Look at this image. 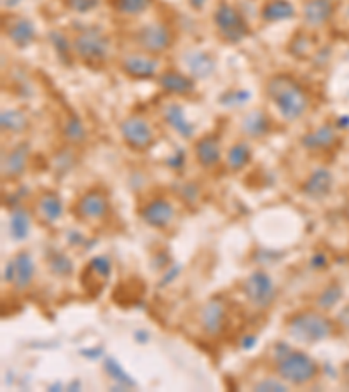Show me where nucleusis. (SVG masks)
Masks as SVG:
<instances>
[{
	"instance_id": "5701e85b",
	"label": "nucleus",
	"mask_w": 349,
	"mask_h": 392,
	"mask_svg": "<svg viewBox=\"0 0 349 392\" xmlns=\"http://www.w3.org/2000/svg\"><path fill=\"white\" fill-rule=\"evenodd\" d=\"M262 20L269 21V23H276V21L290 20L295 16V7L290 0H267L264 4Z\"/></svg>"
},
{
	"instance_id": "1a4fd4ad",
	"label": "nucleus",
	"mask_w": 349,
	"mask_h": 392,
	"mask_svg": "<svg viewBox=\"0 0 349 392\" xmlns=\"http://www.w3.org/2000/svg\"><path fill=\"white\" fill-rule=\"evenodd\" d=\"M137 42L149 55H161L172 46V31L163 23H149L138 30Z\"/></svg>"
},
{
	"instance_id": "f257e3e1",
	"label": "nucleus",
	"mask_w": 349,
	"mask_h": 392,
	"mask_svg": "<svg viewBox=\"0 0 349 392\" xmlns=\"http://www.w3.org/2000/svg\"><path fill=\"white\" fill-rule=\"evenodd\" d=\"M266 94L288 122L301 119L309 106V98L304 89L288 76H274L271 78L266 85Z\"/></svg>"
},
{
	"instance_id": "a211bd4d",
	"label": "nucleus",
	"mask_w": 349,
	"mask_h": 392,
	"mask_svg": "<svg viewBox=\"0 0 349 392\" xmlns=\"http://www.w3.org/2000/svg\"><path fill=\"white\" fill-rule=\"evenodd\" d=\"M332 13V0H308L304 4V9H302V18H304L306 24L316 28L327 23Z\"/></svg>"
},
{
	"instance_id": "f704fd0d",
	"label": "nucleus",
	"mask_w": 349,
	"mask_h": 392,
	"mask_svg": "<svg viewBox=\"0 0 349 392\" xmlns=\"http://www.w3.org/2000/svg\"><path fill=\"white\" fill-rule=\"evenodd\" d=\"M51 269L60 276H69L72 272V262L65 255H55L51 260Z\"/></svg>"
},
{
	"instance_id": "ddd939ff",
	"label": "nucleus",
	"mask_w": 349,
	"mask_h": 392,
	"mask_svg": "<svg viewBox=\"0 0 349 392\" xmlns=\"http://www.w3.org/2000/svg\"><path fill=\"white\" fill-rule=\"evenodd\" d=\"M121 66L126 76L144 80V78H152L158 74L159 62L154 56L149 55H128L123 58Z\"/></svg>"
},
{
	"instance_id": "f3484780",
	"label": "nucleus",
	"mask_w": 349,
	"mask_h": 392,
	"mask_svg": "<svg viewBox=\"0 0 349 392\" xmlns=\"http://www.w3.org/2000/svg\"><path fill=\"white\" fill-rule=\"evenodd\" d=\"M30 157V148L27 144L18 145L13 150L2 155V176L4 178H18L25 173Z\"/></svg>"
},
{
	"instance_id": "c9c22d12",
	"label": "nucleus",
	"mask_w": 349,
	"mask_h": 392,
	"mask_svg": "<svg viewBox=\"0 0 349 392\" xmlns=\"http://www.w3.org/2000/svg\"><path fill=\"white\" fill-rule=\"evenodd\" d=\"M65 2L74 13H89L98 6L100 0H65Z\"/></svg>"
},
{
	"instance_id": "cd10ccee",
	"label": "nucleus",
	"mask_w": 349,
	"mask_h": 392,
	"mask_svg": "<svg viewBox=\"0 0 349 392\" xmlns=\"http://www.w3.org/2000/svg\"><path fill=\"white\" fill-rule=\"evenodd\" d=\"M252 159V150L248 147V144L245 141H240V144L233 145L227 152V166L231 167L233 171H240L250 162Z\"/></svg>"
},
{
	"instance_id": "f03ea898",
	"label": "nucleus",
	"mask_w": 349,
	"mask_h": 392,
	"mask_svg": "<svg viewBox=\"0 0 349 392\" xmlns=\"http://www.w3.org/2000/svg\"><path fill=\"white\" fill-rule=\"evenodd\" d=\"M274 349L276 358V373L281 380L290 386H308L318 377V363L302 351H294L290 345L278 344Z\"/></svg>"
},
{
	"instance_id": "dca6fc26",
	"label": "nucleus",
	"mask_w": 349,
	"mask_h": 392,
	"mask_svg": "<svg viewBox=\"0 0 349 392\" xmlns=\"http://www.w3.org/2000/svg\"><path fill=\"white\" fill-rule=\"evenodd\" d=\"M332 185H334L332 173H330L329 169H323V167H320V169L313 171V173L309 174V178L304 181V185H302L301 188H302V192H304L306 197L323 199L330 194V190H332Z\"/></svg>"
},
{
	"instance_id": "aec40b11",
	"label": "nucleus",
	"mask_w": 349,
	"mask_h": 392,
	"mask_svg": "<svg viewBox=\"0 0 349 392\" xmlns=\"http://www.w3.org/2000/svg\"><path fill=\"white\" fill-rule=\"evenodd\" d=\"M185 65L194 78H208L215 72V59L203 51H191L185 55Z\"/></svg>"
},
{
	"instance_id": "2f4dec72",
	"label": "nucleus",
	"mask_w": 349,
	"mask_h": 392,
	"mask_svg": "<svg viewBox=\"0 0 349 392\" xmlns=\"http://www.w3.org/2000/svg\"><path fill=\"white\" fill-rule=\"evenodd\" d=\"M341 295H343V290H341L337 284H332V286L327 288L322 295L318 297V307L322 311H327V309H332L334 305L339 302Z\"/></svg>"
},
{
	"instance_id": "c756f323",
	"label": "nucleus",
	"mask_w": 349,
	"mask_h": 392,
	"mask_svg": "<svg viewBox=\"0 0 349 392\" xmlns=\"http://www.w3.org/2000/svg\"><path fill=\"white\" fill-rule=\"evenodd\" d=\"M63 134L69 141L72 144H81L86 138V130H84L83 122L79 120L77 115H69L67 117L65 124H63Z\"/></svg>"
},
{
	"instance_id": "0eeeda50",
	"label": "nucleus",
	"mask_w": 349,
	"mask_h": 392,
	"mask_svg": "<svg viewBox=\"0 0 349 392\" xmlns=\"http://www.w3.org/2000/svg\"><path fill=\"white\" fill-rule=\"evenodd\" d=\"M121 134L126 145L133 150H149L154 144V131L151 124L138 115H130L119 124Z\"/></svg>"
},
{
	"instance_id": "a19ab883",
	"label": "nucleus",
	"mask_w": 349,
	"mask_h": 392,
	"mask_svg": "<svg viewBox=\"0 0 349 392\" xmlns=\"http://www.w3.org/2000/svg\"><path fill=\"white\" fill-rule=\"evenodd\" d=\"M206 0H191V6L194 7V9H201L203 6H205Z\"/></svg>"
},
{
	"instance_id": "e433bc0d",
	"label": "nucleus",
	"mask_w": 349,
	"mask_h": 392,
	"mask_svg": "<svg viewBox=\"0 0 349 392\" xmlns=\"http://www.w3.org/2000/svg\"><path fill=\"white\" fill-rule=\"evenodd\" d=\"M337 321H339V324L344 328V330L349 331V305L339 312V316H337Z\"/></svg>"
},
{
	"instance_id": "7ed1b4c3",
	"label": "nucleus",
	"mask_w": 349,
	"mask_h": 392,
	"mask_svg": "<svg viewBox=\"0 0 349 392\" xmlns=\"http://www.w3.org/2000/svg\"><path fill=\"white\" fill-rule=\"evenodd\" d=\"M285 330L288 337L299 344H318L332 337L336 326L325 314L304 309L287 317Z\"/></svg>"
},
{
	"instance_id": "4468645a",
	"label": "nucleus",
	"mask_w": 349,
	"mask_h": 392,
	"mask_svg": "<svg viewBox=\"0 0 349 392\" xmlns=\"http://www.w3.org/2000/svg\"><path fill=\"white\" fill-rule=\"evenodd\" d=\"M174 216V209L172 202L166 199H154L149 202L144 209H142V220L147 223L149 227L154 229H165L172 223Z\"/></svg>"
},
{
	"instance_id": "423d86ee",
	"label": "nucleus",
	"mask_w": 349,
	"mask_h": 392,
	"mask_svg": "<svg viewBox=\"0 0 349 392\" xmlns=\"http://www.w3.org/2000/svg\"><path fill=\"white\" fill-rule=\"evenodd\" d=\"M213 21L220 37L231 44H238L248 35V24L240 13L227 2H220L213 14Z\"/></svg>"
},
{
	"instance_id": "b1692460",
	"label": "nucleus",
	"mask_w": 349,
	"mask_h": 392,
	"mask_svg": "<svg viewBox=\"0 0 349 392\" xmlns=\"http://www.w3.org/2000/svg\"><path fill=\"white\" fill-rule=\"evenodd\" d=\"M336 141V131L330 126L318 127L316 131H311V133H308L302 138V145L306 148H309V150H325V148L332 147Z\"/></svg>"
},
{
	"instance_id": "ea45409f",
	"label": "nucleus",
	"mask_w": 349,
	"mask_h": 392,
	"mask_svg": "<svg viewBox=\"0 0 349 392\" xmlns=\"http://www.w3.org/2000/svg\"><path fill=\"white\" fill-rule=\"evenodd\" d=\"M255 345V337H252V338H245L243 340V347L245 349H252Z\"/></svg>"
},
{
	"instance_id": "bb28decb",
	"label": "nucleus",
	"mask_w": 349,
	"mask_h": 392,
	"mask_svg": "<svg viewBox=\"0 0 349 392\" xmlns=\"http://www.w3.org/2000/svg\"><path fill=\"white\" fill-rule=\"evenodd\" d=\"M243 131L248 136H264L269 131V120L261 110H254L243 119Z\"/></svg>"
},
{
	"instance_id": "20e7f679",
	"label": "nucleus",
	"mask_w": 349,
	"mask_h": 392,
	"mask_svg": "<svg viewBox=\"0 0 349 392\" xmlns=\"http://www.w3.org/2000/svg\"><path fill=\"white\" fill-rule=\"evenodd\" d=\"M72 49L88 65H100L109 56V38L100 28H84L74 41Z\"/></svg>"
},
{
	"instance_id": "9d476101",
	"label": "nucleus",
	"mask_w": 349,
	"mask_h": 392,
	"mask_svg": "<svg viewBox=\"0 0 349 392\" xmlns=\"http://www.w3.org/2000/svg\"><path fill=\"white\" fill-rule=\"evenodd\" d=\"M74 213L77 218L84 220V222H98V220L105 218V215L109 213V199L103 192L89 190L81 195L79 201L76 202Z\"/></svg>"
},
{
	"instance_id": "7c9ffc66",
	"label": "nucleus",
	"mask_w": 349,
	"mask_h": 392,
	"mask_svg": "<svg viewBox=\"0 0 349 392\" xmlns=\"http://www.w3.org/2000/svg\"><path fill=\"white\" fill-rule=\"evenodd\" d=\"M103 368H105V372L109 373V375L112 377V379L116 380L119 386H126V387L135 386V382L130 379V375H126V373L123 372V368L119 366V363L114 361V359H107L105 365H103Z\"/></svg>"
},
{
	"instance_id": "6ab92c4d",
	"label": "nucleus",
	"mask_w": 349,
	"mask_h": 392,
	"mask_svg": "<svg viewBox=\"0 0 349 392\" xmlns=\"http://www.w3.org/2000/svg\"><path fill=\"white\" fill-rule=\"evenodd\" d=\"M163 115H165V120L170 124V127L180 136L191 138L194 134V127L187 120L184 108L178 103H166L163 106Z\"/></svg>"
},
{
	"instance_id": "473e14b6",
	"label": "nucleus",
	"mask_w": 349,
	"mask_h": 392,
	"mask_svg": "<svg viewBox=\"0 0 349 392\" xmlns=\"http://www.w3.org/2000/svg\"><path fill=\"white\" fill-rule=\"evenodd\" d=\"M88 269L91 270V272H95L96 276L102 277V279L107 281V277L110 276V262L109 258H105V256H96V258H93L91 262L88 263Z\"/></svg>"
},
{
	"instance_id": "2eb2a0df",
	"label": "nucleus",
	"mask_w": 349,
	"mask_h": 392,
	"mask_svg": "<svg viewBox=\"0 0 349 392\" xmlns=\"http://www.w3.org/2000/svg\"><path fill=\"white\" fill-rule=\"evenodd\" d=\"M35 215L42 225H53L55 222H58L63 215V202L60 195L55 192L42 194L35 206Z\"/></svg>"
},
{
	"instance_id": "39448f33",
	"label": "nucleus",
	"mask_w": 349,
	"mask_h": 392,
	"mask_svg": "<svg viewBox=\"0 0 349 392\" xmlns=\"http://www.w3.org/2000/svg\"><path fill=\"white\" fill-rule=\"evenodd\" d=\"M243 293L248 304L259 311H266L276 300V286H274L269 274L262 272V270H255L245 279Z\"/></svg>"
},
{
	"instance_id": "a878e982",
	"label": "nucleus",
	"mask_w": 349,
	"mask_h": 392,
	"mask_svg": "<svg viewBox=\"0 0 349 392\" xmlns=\"http://www.w3.org/2000/svg\"><path fill=\"white\" fill-rule=\"evenodd\" d=\"M30 232V216L23 208H18L11 213L9 234L14 241H25Z\"/></svg>"
},
{
	"instance_id": "72a5a7b5",
	"label": "nucleus",
	"mask_w": 349,
	"mask_h": 392,
	"mask_svg": "<svg viewBox=\"0 0 349 392\" xmlns=\"http://www.w3.org/2000/svg\"><path fill=\"white\" fill-rule=\"evenodd\" d=\"M254 391H259V392H271V391L283 392V391H288V384L285 382V380L281 382V380H276V379H264L262 382L255 384Z\"/></svg>"
},
{
	"instance_id": "4c0bfd02",
	"label": "nucleus",
	"mask_w": 349,
	"mask_h": 392,
	"mask_svg": "<svg viewBox=\"0 0 349 392\" xmlns=\"http://www.w3.org/2000/svg\"><path fill=\"white\" fill-rule=\"evenodd\" d=\"M327 265V260L322 253H316L315 256L311 258V267L313 269H323Z\"/></svg>"
},
{
	"instance_id": "58836bf2",
	"label": "nucleus",
	"mask_w": 349,
	"mask_h": 392,
	"mask_svg": "<svg viewBox=\"0 0 349 392\" xmlns=\"http://www.w3.org/2000/svg\"><path fill=\"white\" fill-rule=\"evenodd\" d=\"M341 373H343V386L349 389V361H346L341 368Z\"/></svg>"
},
{
	"instance_id": "412c9836",
	"label": "nucleus",
	"mask_w": 349,
	"mask_h": 392,
	"mask_svg": "<svg viewBox=\"0 0 349 392\" xmlns=\"http://www.w3.org/2000/svg\"><path fill=\"white\" fill-rule=\"evenodd\" d=\"M194 154L198 162L205 167H213L220 160V144L217 136H205L196 144Z\"/></svg>"
},
{
	"instance_id": "6e6552de",
	"label": "nucleus",
	"mask_w": 349,
	"mask_h": 392,
	"mask_svg": "<svg viewBox=\"0 0 349 392\" xmlns=\"http://www.w3.org/2000/svg\"><path fill=\"white\" fill-rule=\"evenodd\" d=\"M35 276V262L30 253L21 251L9 260L4 270V281L13 284L18 291H23L34 283Z\"/></svg>"
},
{
	"instance_id": "9b49d317",
	"label": "nucleus",
	"mask_w": 349,
	"mask_h": 392,
	"mask_svg": "<svg viewBox=\"0 0 349 392\" xmlns=\"http://www.w3.org/2000/svg\"><path fill=\"white\" fill-rule=\"evenodd\" d=\"M201 326L210 337H219L224 333L227 326V311L219 298H212L205 304L201 311Z\"/></svg>"
},
{
	"instance_id": "393cba45",
	"label": "nucleus",
	"mask_w": 349,
	"mask_h": 392,
	"mask_svg": "<svg viewBox=\"0 0 349 392\" xmlns=\"http://www.w3.org/2000/svg\"><path fill=\"white\" fill-rule=\"evenodd\" d=\"M0 124H2V131L7 133H23L28 130L30 122L28 117L20 110H2L0 113Z\"/></svg>"
},
{
	"instance_id": "c85d7f7f",
	"label": "nucleus",
	"mask_w": 349,
	"mask_h": 392,
	"mask_svg": "<svg viewBox=\"0 0 349 392\" xmlns=\"http://www.w3.org/2000/svg\"><path fill=\"white\" fill-rule=\"evenodd\" d=\"M152 0H112V6L117 13L124 16H138L151 7Z\"/></svg>"
},
{
	"instance_id": "4be33fe9",
	"label": "nucleus",
	"mask_w": 349,
	"mask_h": 392,
	"mask_svg": "<svg viewBox=\"0 0 349 392\" xmlns=\"http://www.w3.org/2000/svg\"><path fill=\"white\" fill-rule=\"evenodd\" d=\"M159 85L165 89L166 92H172V94H189L194 89V82L192 78L180 72H174V70H166L159 76Z\"/></svg>"
},
{
	"instance_id": "f8f14e48",
	"label": "nucleus",
	"mask_w": 349,
	"mask_h": 392,
	"mask_svg": "<svg viewBox=\"0 0 349 392\" xmlns=\"http://www.w3.org/2000/svg\"><path fill=\"white\" fill-rule=\"evenodd\" d=\"M4 31L18 48H27L35 41L37 34H35V27L30 20L21 16H9L4 21Z\"/></svg>"
}]
</instances>
